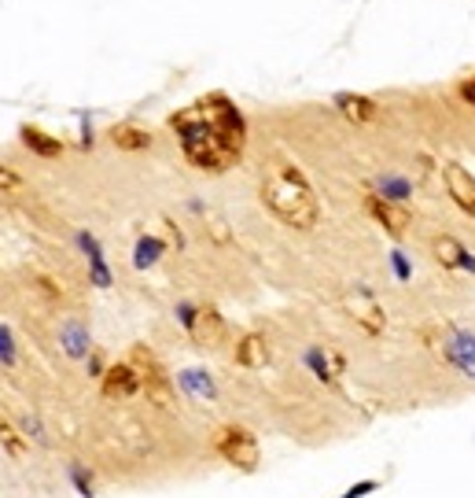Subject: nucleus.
Listing matches in <instances>:
<instances>
[{
	"mask_svg": "<svg viewBox=\"0 0 475 498\" xmlns=\"http://www.w3.org/2000/svg\"><path fill=\"white\" fill-rule=\"evenodd\" d=\"M170 126L181 133L185 159L207 173H225L243 156V118L225 96L199 100V104L178 111L170 118Z\"/></svg>",
	"mask_w": 475,
	"mask_h": 498,
	"instance_id": "1",
	"label": "nucleus"
},
{
	"mask_svg": "<svg viewBox=\"0 0 475 498\" xmlns=\"http://www.w3.org/2000/svg\"><path fill=\"white\" fill-rule=\"evenodd\" d=\"M262 199H265V207L291 229H313L317 218H321L317 196H313L310 181L295 166H273L262 181Z\"/></svg>",
	"mask_w": 475,
	"mask_h": 498,
	"instance_id": "2",
	"label": "nucleus"
},
{
	"mask_svg": "<svg viewBox=\"0 0 475 498\" xmlns=\"http://www.w3.org/2000/svg\"><path fill=\"white\" fill-rule=\"evenodd\" d=\"M214 451L229 462L233 469H240V472H255L258 469V462H262V451H258V439L247 432V429H240V425H225V429H218V436H214Z\"/></svg>",
	"mask_w": 475,
	"mask_h": 498,
	"instance_id": "3",
	"label": "nucleus"
},
{
	"mask_svg": "<svg viewBox=\"0 0 475 498\" xmlns=\"http://www.w3.org/2000/svg\"><path fill=\"white\" fill-rule=\"evenodd\" d=\"M365 207H368V214L384 226V233H391V237H406L409 221H413L406 207H398V204H391V199H380V196H365Z\"/></svg>",
	"mask_w": 475,
	"mask_h": 498,
	"instance_id": "4",
	"label": "nucleus"
},
{
	"mask_svg": "<svg viewBox=\"0 0 475 498\" xmlns=\"http://www.w3.org/2000/svg\"><path fill=\"white\" fill-rule=\"evenodd\" d=\"M140 391V369L137 362H118L104 373V395L107 398H130Z\"/></svg>",
	"mask_w": 475,
	"mask_h": 498,
	"instance_id": "5",
	"label": "nucleus"
},
{
	"mask_svg": "<svg viewBox=\"0 0 475 498\" xmlns=\"http://www.w3.org/2000/svg\"><path fill=\"white\" fill-rule=\"evenodd\" d=\"M442 178H446L449 196H454V204H457L461 211L475 214V178H471V173H468L464 166H457V163H446Z\"/></svg>",
	"mask_w": 475,
	"mask_h": 498,
	"instance_id": "6",
	"label": "nucleus"
},
{
	"mask_svg": "<svg viewBox=\"0 0 475 498\" xmlns=\"http://www.w3.org/2000/svg\"><path fill=\"white\" fill-rule=\"evenodd\" d=\"M336 108H339L343 118L358 122V126H365V122H376V115H380V108L372 104L368 96H358V92H339L336 96Z\"/></svg>",
	"mask_w": 475,
	"mask_h": 498,
	"instance_id": "7",
	"label": "nucleus"
},
{
	"mask_svg": "<svg viewBox=\"0 0 475 498\" xmlns=\"http://www.w3.org/2000/svg\"><path fill=\"white\" fill-rule=\"evenodd\" d=\"M19 137H22V144H27L30 152L41 156V159H56V156H63V141L52 137V133H44L41 126H22Z\"/></svg>",
	"mask_w": 475,
	"mask_h": 498,
	"instance_id": "8",
	"label": "nucleus"
},
{
	"mask_svg": "<svg viewBox=\"0 0 475 498\" xmlns=\"http://www.w3.org/2000/svg\"><path fill=\"white\" fill-rule=\"evenodd\" d=\"M236 362H240L243 369H262V365L269 362V343H265V336L247 333V336L236 343Z\"/></svg>",
	"mask_w": 475,
	"mask_h": 498,
	"instance_id": "9",
	"label": "nucleus"
},
{
	"mask_svg": "<svg viewBox=\"0 0 475 498\" xmlns=\"http://www.w3.org/2000/svg\"><path fill=\"white\" fill-rule=\"evenodd\" d=\"M111 141L122 148V152H144V148L152 144V133L140 130L137 122H122V126L111 130Z\"/></svg>",
	"mask_w": 475,
	"mask_h": 498,
	"instance_id": "10",
	"label": "nucleus"
},
{
	"mask_svg": "<svg viewBox=\"0 0 475 498\" xmlns=\"http://www.w3.org/2000/svg\"><path fill=\"white\" fill-rule=\"evenodd\" d=\"M431 252H435V259H439L442 266H449V269H457V266H471V262H468V252H464V247H461L454 237H435Z\"/></svg>",
	"mask_w": 475,
	"mask_h": 498,
	"instance_id": "11",
	"label": "nucleus"
},
{
	"mask_svg": "<svg viewBox=\"0 0 475 498\" xmlns=\"http://www.w3.org/2000/svg\"><path fill=\"white\" fill-rule=\"evenodd\" d=\"M358 321H361V325H365L368 333H380V329H384V314H380L376 303H365L361 314H358Z\"/></svg>",
	"mask_w": 475,
	"mask_h": 498,
	"instance_id": "12",
	"label": "nucleus"
},
{
	"mask_svg": "<svg viewBox=\"0 0 475 498\" xmlns=\"http://www.w3.org/2000/svg\"><path fill=\"white\" fill-rule=\"evenodd\" d=\"M0 443H4L12 454H22V439H19V432L12 429V421H8V417H0Z\"/></svg>",
	"mask_w": 475,
	"mask_h": 498,
	"instance_id": "13",
	"label": "nucleus"
},
{
	"mask_svg": "<svg viewBox=\"0 0 475 498\" xmlns=\"http://www.w3.org/2000/svg\"><path fill=\"white\" fill-rule=\"evenodd\" d=\"M159 247H162L159 240H140V247H137V266H147V262H152Z\"/></svg>",
	"mask_w": 475,
	"mask_h": 498,
	"instance_id": "14",
	"label": "nucleus"
},
{
	"mask_svg": "<svg viewBox=\"0 0 475 498\" xmlns=\"http://www.w3.org/2000/svg\"><path fill=\"white\" fill-rule=\"evenodd\" d=\"M22 185V178L15 170H8V166H0V189H19Z\"/></svg>",
	"mask_w": 475,
	"mask_h": 498,
	"instance_id": "15",
	"label": "nucleus"
},
{
	"mask_svg": "<svg viewBox=\"0 0 475 498\" xmlns=\"http://www.w3.org/2000/svg\"><path fill=\"white\" fill-rule=\"evenodd\" d=\"M461 96H464V100H468V104H471V108H475V78H471V82H464V85H461Z\"/></svg>",
	"mask_w": 475,
	"mask_h": 498,
	"instance_id": "16",
	"label": "nucleus"
}]
</instances>
